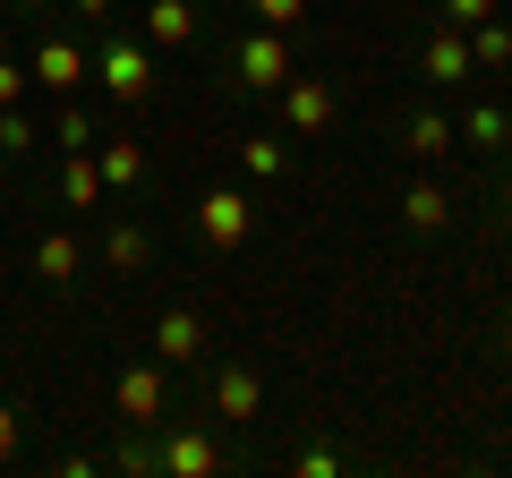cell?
<instances>
[{
    "label": "cell",
    "instance_id": "13",
    "mask_svg": "<svg viewBox=\"0 0 512 478\" xmlns=\"http://www.w3.org/2000/svg\"><path fill=\"white\" fill-rule=\"evenodd\" d=\"M146 257H154L146 222H111V231H103V265H111V274H146Z\"/></svg>",
    "mask_w": 512,
    "mask_h": 478
},
{
    "label": "cell",
    "instance_id": "21",
    "mask_svg": "<svg viewBox=\"0 0 512 478\" xmlns=\"http://www.w3.org/2000/svg\"><path fill=\"white\" fill-rule=\"evenodd\" d=\"M26 154H35V120L9 103V111H0V163H26Z\"/></svg>",
    "mask_w": 512,
    "mask_h": 478
},
{
    "label": "cell",
    "instance_id": "20",
    "mask_svg": "<svg viewBox=\"0 0 512 478\" xmlns=\"http://www.w3.org/2000/svg\"><path fill=\"white\" fill-rule=\"evenodd\" d=\"M60 197L69 205H103V171H94V146L69 154V171H60Z\"/></svg>",
    "mask_w": 512,
    "mask_h": 478
},
{
    "label": "cell",
    "instance_id": "23",
    "mask_svg": "<svg viewBox=\"0 0 512 478\" xmlns=\"http://www.w3.org/2000/svg\"><path fill=\"white\" fill-rule=\"evenodd\" d=\"M487 18H495V0H444V26H461V35L487 26Z\"/></svg>",
    "mask_w": 512,
    "mask_h": 478
},
{
    "label": "cell",
    "instance_id": "31",
    "mask_svg": "<svg viewBox=\"0 0 512 478\" xmlns=\"http://www.w3.org/2000/svg\"><path fill=\"white\" fill-rule=\"evenodd\" d=\"M0 171H9V163H0Z\"/></svg>",
    "mask_w": 512,
    "mask_h": 478
},
{
    "label": "cell",
    "instance_id": "9",
    "mask_svg": "<svg viewBox=\"0 0 512 478\" xmlns=\"http://www.w3.org/2000/svg\"><path fill=\"white\" fill-rule=\"evenodd\" d=\"M154 359H163V368L205 359V316L197 308H163V316H154Z\"/></svg>",
    "mask_w": 512,
    "mask_h": 478
},
{
    "label": "cell",
    "instance_id": "28",
    "mask_svg": "<svg viewBox=\"0 0 512 478\" xmlns=\"http://www.w3.org/2000/svg\"><path fill=\"white\" fill-rule=\"evenodd\" d=\"M504 350H512V308H504Z\"/></svg>",
    "mask_w": 512,
    "mask_h": 478
},
{
    "label": "cell",
    "instance_id": "11",
    "mask_svg": "<svg viewBox=\"0 0 512 478\" xmlns=\"http://www.w3.org/2000/svg\"><path fill=\"white\" fill-rule=\"evenodd\" d=\"M154 444H163V470L171 478H214L222 470V444L205 436V427H180V436H154Z\"/></svg>",
    "mask_w": 512,
    "mask_h": 478
},
{
    "label": "cell",
    "instance_id": "7",
    "mask_svg": "<svg viewBox=\"0 0 512 478\" xmlns=\"http://www.w3.org/2000/svg\"><path fill=\"white\" fill-rule=\"evenodd\" d=\"M248 231H256V205L239 197V188H214V197L197 205V239L205 248H239Z\"/></svg>",
    "mask_w": 512,
    "mask_h": 478
},
{
    "label": "cell",
    "instance_id": "10",
    "mask_svg": "<svg viewBox=\"0 0 512 478\" xmlns=\"http://www.w3.org/2000/svg\"><path fill=\"white\" fill-rule=\"evenodd\" d=\"M77 274H86V239H77V231H43L35 239V282H43V291H69Z\"/></svg>",
    "mask_w": 512,
    "mask_h": 478
},
{
    "label": "cell",
    "instance_id": "1",
    "mask_svg": "<svg viewBox=\"0 0 512 478\" xmlns=\"http://www.w3.org/2000/svg\"><path fill=\"white\" fill-rule=\"evenodd\" d=\"M94 77H103L111 103H154V43L111 26V35L94 43Z\"/></svg>",
    "mask_w": 512,
    "mask_h": 478
},
{
    "label": "cell",
    "instance_id": "2",
    "mask_svg": "<svg viewBox=\"0 0 512 478\" xmlns=\"http://www.w3.org/2000/svg\"><path fill=\"white\" fill-rule=\"evenodd\" d=\"M111 410H120V427H163V419H171V376H163V359H137V368H120Z\"/></svg>",
    "mask_w": 512,
    "mask_h": 478
},
{
    "label": "cell",
    "instance_id": "6",
    "mask_svg": "<svg viewBox=\"0 0 512 478\" xmlns=\"http://www.w3.org/2000/svg\"><path fill=\"white\" fill-rule=\"evenodd\" d=\"M274 94H282V111H291V137H325L333 129V86H325V77H299L291 69Z\"/></svg>",
    "mask_w": 512,
    "mask_h": 478
},
{
    "label": "cell",
    "instance_id": "24",
    "mask_svg": "<svg viewBox=\"0 0 512 478\" xmlns=\"http://www.w3.org/2000/svg\"><path fill=\"white\" fill-rule=\"evenodd\" d=\"M60 146H69V154H86V146H94V120H86V111H77V103L60 111Z\"/></svg>",
    "mask_w": 512,
    "mask_h": 478
},
{
    "label": "cell",
    "instance_id": "3",
    "mask_svg": "<svg viewBox=\"0 0 512 478\" xmlns=\"http://www.w3.org/2000/svg\"><path fill=\"white\" fill-rule=\"evenodd\" d=\"M205 402H214V419H222V427H248L256 410H265V376H256L248 359H222L214 385H205Z\"/></svg>",
    "mask_w": 512,
    "mask_h": 478
},
{
    "label": "cell",
    "instance_id": "12",
    "mask_svg": "<svg viewBox=\"0 0 512 478\" xmlns=\"http://www.w3.org/2000/svg\"><path fill=\"white\" fill-rule=\"evenodd\" d=\"M146 43L154 52H188L197 43V0H146Z\"/></svg>",
    "mask_w": 512,
    "mask_h": 478
},
{
    "label": "cell",
    "instance_id": "29",
    "mask_svg": "<svg viewBox=\"0 0 512 478\" xmlns=\"http://www.w3.org/2000/svg\"><path fill=\"white\" fill-rule=\"evenodd\" d=\"M504 214H512V180H504Z\"/></svg>",
    "mask_w": 512,
    "mask_h": 478
},
{
    "label": "cell",
    "instance_id": "15",
    "mask_svg": "<svg viewBox=\"0 0 512 478\" xmlns=\"http://www.w3.org/2000/svg\"><path fill=\"white\" fill-rule=\"evenodd\" d=\"M94 171H103V188H137L146 180V146L137 137H111V146H94Z\"/></svg>",
    "mask_w": 512,
    "mask_h": 478
},
{
    "label": "cell",
    "instance_id": "17",
    "mask_svg": "<svg viewBox=\"0 0 512 478\" xmlns=\"http://www.w3.org/2000/svg\"><path fill=\"white\" fill-rule=\"evenodd\" d=\"M453 129L470 137V146H512V111H495V103H470V111L453 120Z\"/></svg>",
    "mask_w": 512,
    "mask_h": 478
},
{
    "label": "cell",
    "instance_id": "16",
    "mask_svg": "<svg viewBox=\"0 0 512 478\" xmlns=\"http://www.w3.org/2000/svg\"><path fill=\"white\" fill-rule=\"evenodd\" d=\"M402 222H410V231H444V222H453V197H444L436 180H419V188L402 197Z\"/></svg>",
    "mask_w": 512,
    "mask_h": 478
},
{
    "label": "cell",
    "instance_id": "19",
    "mask_svg": "<svg viewBox=\"0 0 512 478\" xmlns=\"http://www.w3.org/2000/svg\"><path fill=\"white\" fill-rule=\"evenodd\" d=\"M239 171H248V180H282V171H291L282 137H239Z\"/></svg>",
    "mask_w": 512,
    "mask_h": 478
},
{
    "label": "cell",
    "instance_id": "27",
    "mask_svg": "<svg viewBox=\"0 0 512 478\" xmlns=\"http://www.w3.org/2000/svg\"><path fill=\"white\" fill-rule=\"evenodd\" d=\"M77 9H86V26H103V18H111V0H77Z\"/></svg>",
    "mask_w": 512,
    "mask_h": 478
},
{
    "label": "cell",
    "instance_id": "18",
    "mask_svg": "<svg viewBox=\"0 0 512 478\" xmlns=\"http://www.w3.org/2000/svg\"><path fill=\"white\" fill-rule=\"evenodd\" d=\"M470 69H512V26L504 18L470 26Z\"/></svg>",
    "mask_w": 512,
    "mask_h": 478
},
{
    "label": "cell",
    "instance_id": "14",
    "mask_svg": "<svg viewBox=\"0 0 512 478\" xmlns=\"http://www.w3.org/2000/svg\"><path fill=\"white\" fill-rule=\"evenodd\" d=\"M402 146L419 154V163H444V154L461 146V129L444 120V111H410V129H402Z\"/></svg>",
    "mask_w": 512,
    "mask_h": 478
},
{
    "label": "cell",
    "instance_id": "25",
    "mask_svg": "<svg viewBox=\"0 0 512 478\" xmlns=\"http://www.w3.org/2000/svg\"><path fill=\"white\" fill-rule=\"evenodd\" d=\"M18 436H26V419H18V410H9V402H0V461L18 453Z\"/></svg>",
    "mask_w": 512,
    "mask_h": 478
},
{
    "label": "cell",
    "instance_id": "26",
    "mask_svg": "<svg viewBox=\"0 0 512 478\" xmlns=\"http://www.w3.org/2000/svg\"><path fill=\"white\" fill-rule=\"evenodd\" d=\"M18 94H26V69H18V60H0V111L18 103Z\"/></svg>",
    "mask_w": 512,
    "mask_h": 478
},
{
    "label": "cell",
    "instance_id": "8",
    "mask_svg": "<svg viewBox=\"0 0 512 478\" xmlns=\"http://www.w3.org/2000/svg\"><path fill=\"white\" fill-rule=\"evenodd\" d=\"M419 69H427V86H470V35L461 26H427Z\"/></svg>",
    "mask_w": 512,
    "mask_h": 478
},
{
    "label": "cell",
    "instance_id": "4",
    "mask_svg": "<svg viewBox=\"0 0 512 478\" xmlns=\"http://www.w3.org/2000/svg\"><path fill=\"white\" fill-rule=\"evenodd\" d=\"M231 77H239V86H256V94H274L282 77H291V43H282L274 26H256V35L231 52Z\"/></svg>",
    "mask_w": 512,
    "mask_h": 478
},
{
    "label": "cell",
    "instance_id": "5",
    "mask_svg": "<svg viewBox=\"0 0 512 478\" xmlns=\"http://www.w3.org/2000/svg\"><path fill=\"white\" fill-rule=\"evenodd\" d=\"M26 77H35V86H52V94H77V86L94 77V60H86V43L52 35V43H35V60H26Z\"/></svg>",
    "mask_w": 512,
    "mask_h": 478
},
{
    "label": "cell",
    "instance_id": "22",
    "mask_svg": "<svg viewBox=\"0 0 512 478\" xmlns=\"http://www.w3.org/2000/svg\"><path fill=\"white\" fill-rule=\"evenodd\" d=\"M256 26H274V35H299V18H308V0H248Z\"/></svg>",
    "mask_w": 512,
    "mask_h": 478
},
{
    "label": "cell",
    "instance_id": "30",
    "mask_svg": "<svg viewBox=\"0 0 512 478\" xmlns=\"http://www.w3.org/2000/svg\"><path fill=\"white\" fill-rule=\"evenodd\" d=\"M18 9H43V0H18Z\"/></svg>",
    "mask_w": 512,
    "mask_h": 478
}]
</instances>
